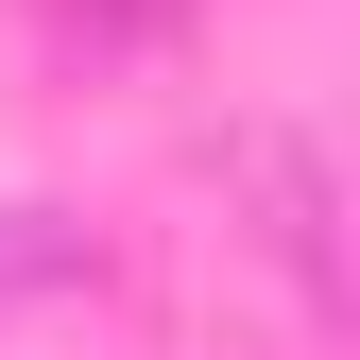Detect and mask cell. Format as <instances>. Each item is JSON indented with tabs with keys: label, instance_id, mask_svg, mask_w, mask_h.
<instances>
[{
	"label": "cell",
	"instance_id": "obj_1",
	"mask_svg": "<svg viewBox=\"0 0 360 360\" xmlns=\"http://www.w3.org/2000/svg\"><path fill=\"white\" fill-rule=\"evenodd\" d=\"M69 275H86L69 223H52V206H0V292H69Z\"/></svg>",
	"mask_w": 360,
	"mask_h": 360
}]
</instances>
